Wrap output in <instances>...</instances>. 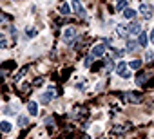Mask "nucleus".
I'll return each mask as SVG.
<instances>
[{"mask_svg":"<svg viewBox=\"0 0 154 139\" xmlns=\"http://www.w3.org/2000/svg\"><path fill=\"white\" fill-rule=\"evenodd\" d=\"M71 9H72V13H76V15H80V16H85V9H84V6H82V2L80 0H71Z\"/></svg>","mask_w":154,"mask_h":139,"instance_id":"2","label":"nucleus"},{"mask_svg":"<svg viewBox=\"0 0 154 139\" xmlns=\"http://www.w3.org/2000/svg\"><path fill=\"white\" fill-rule=\"evenodd\" d=\"M53 98H54V89H53V87H49V89L40 96V103H42V105H47Z\"/></svg>","mask_w":154,"mask_h":139,"instance_id":"3","label":"nucleus"},{"mask_svg":"<svg viewBox=\"0 0 154 139\" xmlns=\"http://www.w3.org/2000/svg\"><path fill=\"white\" fill-rule=\"evenodd\" d=\"M62 40H63L67 45H71V43L76 40V29H74V27H67V29L63 31V34H62Z\"/></svg>","mask_w":154,"mask_h":139,"instance_id":"1","label":"nucleus"},{"mask_svg":"<svg viewBox=\"0 0 154 139\" xmlns=\"http://www.w3.org/2000/svg\"><path fill=\"white\" fill-rule=\"evenodd\" d=\"M91 54H93L94 58H102V56L105 54V43H96V45L93 47Z\"/></svg>","mask_w":154,"mask_h":139,"instance_id":"4","label":"nucleus"},{"mask_svg":"<svg viewBox=\"0 0 154 139\" xmlns=\"http://www.w3.org/2000/svg\"><path fill=\"white\" fill-rule=\"evenodd\" d=\"M147 43H149L147 33H140V38H138V45H140V47H147Z\"/></svg>","mask_w":154,"mask_h":139,"instance_id":"9","label":"nucleus"},{"mask_svg":"<svg viewBox=\"0 0 154 139\" xmlns=\"http://www.w3.org/2000/svg\"><path fill=\"white\" fill-rule=\"evenodd\" d=\"M145 81H147V76H138V78H136V83H138V85H143Z\"/></svg>","mask_w":154,"mask_h":139,"instance_id":"21","label":"nucleus"},{"mask_svg":"<svg viewBox=\"0 0 154 139\" xmlns=\"http://www.w3.org/2000/svg\"><path fill=\"white\" fill-rule=\"evenodd\" d=\"M36 34H38V31H36L35 27H31V29L27 27V29H26V36H27V38H35Z\"/></svg>","mask_w":154,"mask_h":139,"instance_id":"13","label":"nucleus"},{"mask_svg":"<svg viewBox=\"0 0 154 139\" xmlns=\"http://www.w3.org/2000/svg\"><path fill=\"white\" fill-rule=\"evenodd\" d=\"M93 58H94L93 54H91L89 58H85V61H84V65H85V67H91V63H93Z\"/></svg>","mask_w":154,"mask_h":139,"instance_id":"22","label":"nucleus"},{"mask_svg":"<svg viewBox=\"0 0 154 139\" xmlns=\"http://www.w3.org/2000/svg\"><path fill=\"white\" fill-rule=\"evenodd\" d=\"M125 6H127L125 0H118V2H116V11H123V9H125Z\"/></svg>","mask_w":154,"mask_h":139,"instance_id":"18","label":"nucleus"},{"mask_svg":"<svg viewBox=\"0 0 154 139\" xmlns=\"http://www.w3.org/2000/svg\"><path fill=\"white\" fill-rule=\"evenodd\" d=\"M136 45H138L136 42H129V43H127V49H125V51H127V52H132V51H136Z\"/></svg>","mask_w":154,"mask_h":139,"instance_id":"19","label":"nucleus"},{"mask_svg":"<svg viewBox=\"0 0 154 139\" xmlns=\"http://www.w3.org/2000/svg\"><path fill=\"white\" fill-rule=\"evenodd\" d=\"M27 125H29V117L18 116V126H27Z\"/></svg>","mask_w":154,"mask_h":139,"instance_id":"14","label":"nucleus"},{"mask_svg":"<svg viewBox=\"0 0 154 139\" xmlns=\"http://www.w3.org/2000/svg\"><path fill=\"white\" fill-rule=\"evenodd\" d=\"M60 13H62V15H69V13H71V6H69V4H62V6H60Z\"/></svg>","mask_w":154,"mask_h":139,"instance_id":"15","label":"nucleus"},{"mask_svg":"<svg viewBox=\"0 0 154 139\" xmlns=\"http://www.w3.org/2000/svg\"><path fill=\"white\" fill-rule=\"evenodd\" d=\"M27 112H29L31 116H36V114H38V103H36V101H29V105H27Z\"/></svg>","mask_w":154,"mask_h":139,"instance_id":"8","label":"nucleus"},{"mask_svg":"<svg viewBox=\"0 0 154 139\" xmlns=\"http://www.w3.org/2000/svg\"><path fill=\"white\" fill-rule=\"evenodd\" d=\"M129 65H131V69H134V71H138V69L141 67V60H132V61H131Z\"/></svg>","mask_w":154,"mask_h":139,"instance_id":"16","label":"nucleus"},{"mask_svg":"<svg viewBox=\"0 0 154 139\" xmlns=\"http://www.w3.org/2000/svg\"><path fill=\"white\" fill-rule=\"evenodd\" d=\"M0 49H8V40L4 36H0Z\"/></svg>","mask_w":154,"mask_h":139,"instance_id":"20","label":"nucleus"},{"mask_svg":"<svg viewBox=\"0 0 154 139\" xmlns=\"http://www.w3.org/2000/svg\"><path fill=\"white\" fill-rule=\"evenodd\" d=\"M123 16L131 20V18H134V16H136V11H134V9H127V7H125V9H123Z\"/></svg>","mask_w":154,"mask_h":139,"instance_id":"12","label":"nucleus"},{"mask_svg":"<svg viewBox=\"0 0 154 139\" xmlns=\"http://www.w3.org/2000/svg\"><path fill=\"white\" fill-rule=\"evenodd\" d=\"M11 128H13V126H11V123H9V121H2V123H0V130H2L4 134L11 132Z\"/></svg>","mask_w":154,"mask_h":139,"instance_id":"10","label":"nucleus"},{"mask_svg":"<svg viewBox=\"0 0 154 139\" xmlns=\"http://www.w3.org/2000/svg\"><path fill=\"white\" fill-rule=\"evenodd\" d=\"M127 31H129L131 34H140V33H141V25H140L138 22H132V24L129 25V29H127Z\"/></svg>","mask_w":154,"mask_h":139,"instance_id":"7","label":"nucleus"},{"mask_svg":"<svg viewBox=\"0 0 154 139\" xmlns=\"http://www.w3.org/2000/svg\"><path fill=\"white\" fill-rule=\"evenodd\" d=\"M152 58V52H145V60H150Z\"/></svg>","mask_w":154,"mask_h":139,"instance_id":"23","label":"nucleus"},{"mask_svg":"<svg viewBox=\"0 0 154 139\" xmlns=\"http://www.w3.org/2000/svg\"><path fill=\"white\" fill-rule=\"evenodd\" d=\"M140 13H141L145 18H150V15H152L150 6H149V4H141V6H140Z\"/></svg>","mask_w":154,"mask_h":139,"instance_id":"6","label":"nucleus"},{"mask_svg":"<svg viewBox=\"0 0 154 139\" xmlns=\"http://www.w3.org/2000/svg\"><path fill=\"white\" fill-rule=\"evenodd\" d=\"M127 72V61H120L118 65H116V74L118 76H123Z\"/></svg>","mask_w":154,"mask_h":139,"instance_id":"5","label":"nucleus"},{"mask_svg":"<svg viewBox=\"0 0 154 139\" xmlns=\"http://www.w3.org/2000/svg\"><path fill=\"white\" fill-rule=\"evenodd\" d=\"M125 99H127V101H131V103H138V101H140V98H138V96H134V94H131V92L125 96Z\"/></svg>","mask_w":154,"mask_h":139,"instance_id":"17","label":"nucleus"},{"mask_svg":"<svg viewBox=\"0 0 154 139\" xmlns=\"http://www.w3.org/2000/svg\"><path fill=\"white\" fill-rule=\"evenodd\" d=\"M116 33H118L120 38H125V36H127V27H125V25H118V27H116Z\"/></svg>","mask_w":154,"mask_h":139,"instance_id":"11","label":"nucleus"},{"mask_svg":"<svg viewBox=\"0 0 154 139\" xmlns=\"http://www.w3.org/2000/svg\"><path fill=\"white\" fill-rule=\"evenodd\" d=\"M150 42L154 43V31H152V34H150Z\"/></svg>","mask_w":154,"mask_h":139,"instance_id":"24","label":"nucleus"}]
</instances>
